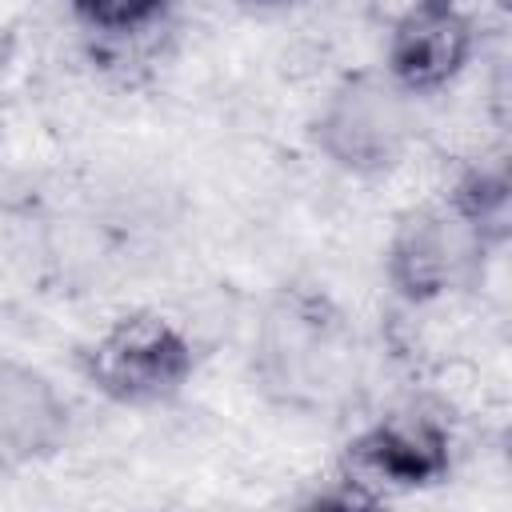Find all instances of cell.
Listing matches in <instances>:
<instances>
[{"label": "cell", "mask_w": 512, "mask_h": 512, "mask_svg": "<svg viewBox=\"0 0 512 512\" xmlns=\"http://www.w3.org/2000/svg\"><path fill=\"white\" fill-rule=\"evenodd\" d=\"M472 48L476 32L456 8H448L444 0H420L388 20L384 72L416 96L444 92L468 68Z\"/></svg>", "instance_id": "cell-5"}, {"label": "cell", "mask_w": 512, "mask_h": 512, "mask_svg": "<svg viewBox=\"0 0 512 512\" xmlns=\"http://www.w3.org/2000/svg\"><path fill=\"white\" fill-rule=\"evenodd\" d=\"M68 8L96 36H124L168 20V0H68Z\"/></svg>", "instance_id": "cell-7"}, {"label": "cell", "mask_w": 512, "mask_h": 512, "mask_svg": "<svg viewBox=\"0 0 512 512\" xmlns=\"http://www.w3.org/2000/svg\"><path fill=\"white\" fill-rule=\"evenodd\" d=\"M72 412L32 364L0 360V468H28L64 448Z\"/></svg>", "instance_id": "cell-6"}, {"label": "cell", "mask_w": 512, "mask_h": 512, "mask_svg": "<svg viewBox=\"0 0 512 512\" xmlns=\"http://www.w3.org/2000/svg\"><path fill=\"white\" fill-rule=\"evenodd\" d=\"M248 4H288V0H248Z\"/></svg>", "instance_id": "cell-9"}, {"label": "cell", "mask_w": 512, "mask_h": 512, "mask_svg": "<svg viewBox=\"0 0 512 512\" xmlns=\"http://www.w3.org/2000/svg\"><path fill=\"white\" fill-rule=\"evenodd\" d=\"M84 364L100 396L116 404H156L188 380L192 340L160 312H128L96 336Z\"/></svg>", "instance_id": "cell-4"}, {"label": "cell", "mask_w": 512, "mask_h": 512, "mask_svg": "<svg viewBox=\"0 0 512 512\" xmlns=\"http://www.w3.org/2000/svg\"><path fill=\"white\" fill-rule=\"evenodd\" d=\"M252 368L272 404L304 416L344 408L364 380L352 320L312 288H288L260 312Z\"/></svg>", "instance_id": "cell-1"}, {"label": "cell", "mask_w": 512, "mask_h": 512, "mask_svg": "<svg viewBox=\"0 0 512 512\" xmlns=\"http://www.w3.org/2000/svg\"><path fill=\"white\" fill-rule=\"evenodd\" d=\"M420 96L388 72H352L320 104L316 144L352 176L392 172L420 132Z\"/></svg>", "instance_id": "cell-3"}, {"label": "cell", "mask_w": 512, "mask_h": 512, "mask_svg": "<svg viewBox=\"0 0 512 512\" xmlns=\"http://www.w3.org/2000/svg\"><path fill=\"white\" fill-rule=\"evenodd\" d=\"M504 240H492L476 212L452 192L440 200L412 204L384 252L388 280L404 300H432V296H456L464 288H476L492 248Z\"/></svg>", "instance_id": "cell-2"}, {"label": "cell", "mask_w": 512, "mask_h": 512, "mask_svg": "<svg viewBox=\"0 0 512 512\" xmlns=\"http://www.w3.org/2000/svg\"><path fill=\"white\" fill-rule=\"evenodd\" d=\"M8 64H12V36H8V32H0V88H4Z\"/></svg>", "instance_id": "cell-8"}]
</instances>
